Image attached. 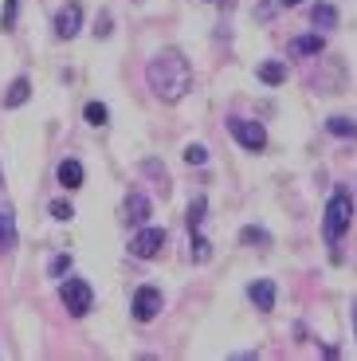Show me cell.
Returning a JSON list of instances; mask_svg holds the SVG:
<instances>
[{
	"label": "cell",
	"instance_id": "obj_2",
	"mask_svg": "<svg viewBox=\"0 0 357 361\" xmlns=\"http://www.w3.org/2000/svg\"><path fill=\"white\" fill-rule=\"evenodd\" d=\"M349 220H353V197L346 189H334L330 204H326V220H322V232L330 244H338L341 235L349 232Z\"/></svg>",
	"mask_w": 357,
	"mask_h": 361
},
{
	"label": "cell",
	"instance_id": "obj_6",
	"mask_svg": "<svg viewBox=\"0 0 357 361\" xmlns=\"http://www.w3.org/2000/svg\"><path fill=\"white\" fill-rule=\"evenodd\" d=\"M79 27H83V4L79 0H67V4L55 12V36L71 39V36H79Z\"/></svg>",
	"mask_w": 357,
	"mask_h": 361
},
{
	"label": "cell",
	"instance_id": "obj_24",
	"mask_svg": "<svg viewBox=\"0 0 357 361\" xmlns=\"http://www.w3.org/2000/svg\"><path fill=\"white\" fill-rule=\"evenodd\" d=\"M240 240L243 244H267V232H263V228H243Z\"/></svg>",
	"mask_w": 357,
	"mask_h": 361
},
{
	"label": "cell",
	"instance_id": "obj_8",
	"mask_svg": "<svg viewBox=\"0 0 357 361\" xmlns=\"http://www.w3.org/2000/svg\"><path fill=\"white\" fill-rule=\"evenodd\" d=\"M150 216H153L150 197H145V192H130V197H126V220H130V224H145Z\"/></svg>",
	"mask_w": 357,
	"mask_h": 361
},
{
	"label": "cell",
	"instance_id": "obj_10",
	"mask_svg": "<svg viewBox=\"0 0 357 361\" xmlns=\"http://www.w3.org/2000/svg\"><path fill=\"white\" fill-rule=\"evenodd\" d=\"M55 177H59V185H63V189H79L87 173H83V165L75 161V157H67V161H59V169H55Z\"/></svg>",
	"mask_w": 357,
	"mask_h": 361
},
{
	"label": "cell",
	"instance_id": "obj_11",
	"mask_svg": "<svg viewBox=\"0 0 357 361\" xmlns=\"http://www.w3.org/2000/svg\"><path fill=\"white\" fill-rule=\"evenodd\" d=\"M16 247V220L8 208H0V255H8Z\"/></svg>",
	"mask_w": 357,
	"mask_h": 361
},
{
	"label": "cell",
	"instance_id": "obj_5",
	"mask_svg": "<svg viewBox=\"0 0 357 361\" xmlns=\"http://www.w3.org/2000/svg\"><path fill=\"white\" fill-rule=\"evenodd\" d=\"M161 247H165V228H142L130 240V255H138V259H153Z\"/></svg>",
	"mask_w": 357,
	"mask_h": 361
},
{
	"label": "cell",
	"instance_id": "obj_25",
	"mask_svg": "<svg viewBox=\"0 0 357 361\" xmlns=\"http://www.w3.org/2000/svg\"><path fill=\"white\" fill-rule=\"evenodd\" d=\"M279 4H283V8H298V4H303V0H279Z\"/></svg>",
	"mask_w": 357,
	"mask_h": 361
},
{
	"label": "cell",
	"instance_id": "obj_16",
	"mask_svg": "<svg viewBox=\"0 0 357 361\" xmlns=\"http://www.w3.org/2000/svg\"><path fill=\"white\" fill-rule=\"evenodd\" d=\"M188 255H193V263H208V259H212V244H208L205 235H193V244H188Z\"/></svg>",
	"mask_w": 357,
	"mask_h": 361
},
{
	"label": "cell",
	"instance_id": "obj_13",
	"mask_svg": "<svg viewBox=\"0 0 357 361\" xmlns=\"http://www.w3.org/2000/svg\"><path fill=\"white\" fill-rule=\"evenodd\" d=\"M310 20H314V27H338V8L334 4H314Z\"/></svg>",
	"mask_w": 357,
	"mask_h": 361
},
{
	"label": "cell",
	"instance_id": "obj_23",
	"mask_svg": "<svg viewBox=\"0 0 357 361\" xmlns=\"http://www.w3.org/2000/svg\"><path fill=\"white\" fill-rule=\"evenodd\" d=\"M185 161L188 165H205L208 161V149H205V145H185Z\"/></svg>",
	"mask_w": 357,
	"mask_h": 361
},
{
	"label": "cell",
	"instance_id": "obj_12",
	"mask_svg": "<svg viewBox=\"0 0 357 361\" xmlns=\"http://www.w3.org/2000/svg\"><path fill=\"white\" fill-rule=\"evenodd\" d=\"M28 94H32V82L20 75V79H12V87H8V94H4V106L8 110H16V106H24L28 102Z\"/></svg>",
	"mask_w": 357,
	"mask_h": 361
},
{
	"label": "cell",
	"instance_id": "obj_1",
	"mask_svg": "<svg viewBox=\"0 0 357 361\" xmlns=\"http://www.w3.org/2000/svg\"><path fill=\"white\" fill-rule=\"evenodd\" d=\"M145 82H150V90L157 94L161 102H181L185 99V90L193 87V67H188V59L181 51L165 47V51H157L150 59V67H145Z\"/></svg>",
	"mask_w": 357,
	"mask_h": 361
},
{
	"label": "cell",
	"instance_id": "obj_7",
	"mask_svg": "<svg viewBox=\"0 0 357 361\" xmlns=\"http://www.w3.org/2000/svg\"><path fill=\"white\" fill-rule=\"evenodd\" d=\"M134 318L138 322H153L157 318V310H161V290L157 287H138L134 290Z\"/></svg>",
	"mask_w": 357,
	"mask_h": 361
},
{
	"label": "cell",
	"instance_id": "obj_4",
	"mask_svg": "<svg viewBox=\"0 0 357 361\" xmlns=\"http://www.w3.org/2000/svg\"><path fill=\"white\" fill-rule=\"evenodd\" d=\"M228 130H232V137L248 149V154H259V149H267V130L259 126V122H251V118H232L228 122Z\"/></svg>",
	"mask_w": 357,
	"mask_h": 361
},
{
	"label": "cell",
	"instance_id": "obj_3",
	"mask_svg": "<svg viewBox=\"0 0 357 361\" xmlns=\"http://www.w3.org/2000/svg\"><path fill=\"white\" fill-rule=\"evenodd\" d=\"M59 298H63V307H67L71 318H83L90 307H95V290H90V283H83V279H67L59 287Z\"/></svg>",
	"mask_w": 357,
	"mask_h": 361
},
{
	"label": "cell",
	"instance_id": "obj_26",
	"mask_svg": "<svg viewBox=\"0 0 357 361\" xmlns=\"http://www.w3.org/2000/svg\"><path fill=\"white\" fill-rule=\"evenodd\" d=\"M0 185H4V177H0Z\"/></svg>",
	"mask_w": 357,
	"mask_h": 361
},
{
	"label": "cell",
	"instance_id": "obj_15",
	"mask_svg": "<svg viewBox=\"0 0 357 361\" xmlns=\"http://www.w3.org/2000/svg\"><path fill=\"white\" fill-rule=\"evenodd\" d=\"M326 130H330V134H338V137H357V122L353 118H330V122H326Z\"/></svg>",
	"mask_w": 357,
	"mask_h": 361
},
{
	"label": "cell",
	"instance_id": "obj_22",
	"mask_svg": "<svg viewBox=\"0 0 357 361\" xmlns=\"http://www.w3.org/2000/svg\"><path fill=\"white\" fill-rule=\"evenodd\" d=\"M52 216H55V220H59V224H67V220H71V216H75V208H71V204H67V200H52Z\"/></svg>",
	"mask_w": 357,
	"mask_h": 361
},
{
	"label": "cell",
	"instance_id": "obj_14",
	"mask_svg": "<svg viewBox=\"0 0 357 361\" xmlns=\"http://www.w3.org/2000/svg\"><path fill=\"white\" fill-rule=\"evenodd\" d=\"M286 51L291 55H318L322 51V36H298V39H291Z\"/></svg>",
	"mask_w": 357,
	"mask_h": 361
},
{
	"label": "cell",
	"instance_id": "obj_17",
	"mask_svg": "<svg viewBox=\"0 0 357 361\" xmlns=\"http://www.w3.org/2000/svg\"><path fill=\"white\" fill-rule=\"evenodd\" d=\"M259 79L267 82V87H279V82L286 79V67L283 63H263V67H259Z\"/></svg>",
	"mask_w": 357,
	"mask_h": 361
},
{
	"label": "cell",
	"instance_id": "obj_9",
	"mask_svg": "<svg viewBox=\"0 0 357 361\" xmlns=\"http://www.w3.org/2000/svg\"><path fill=\"white\" fill-rule=\"evenodd\" d=\"M248 295H251V302H255V310H263V314L275 310V283L271 279H255L248 287Z\"/></svg>",
	"mask_w": 357,
	"mask_h": 361
},
{
	"label": "cell",
	"instance_id": "obj_20",
	"mask_svg": "<svg viewBox=\"0 0 357 361\" xmlns=\"http://www.w3.org/2000/svg\"><path fill=\"white\" fill-rule=\"evenodd\" d=\"M16 12H20V0H4V12H0V27H4V32L16 27Z\"/></svg>",
	"mask_w": 357,
	"mask_h": 361
},
{
	"label": "cell",
	"instance_id": "obj_19",
	"mask_svg": "<svg viewBox=\"0 0 357 361\" xmlns=\"http://www.w3.org/2000/svg\"><path fill=\"white\" fill-rule=\"evenodd\" d=\"M205 197H197V200H193V204H188V212H185V220H188V232H197V228H200V220H205Z\"/></svg>",
	"mask_w": 357,
	"mask_h": 361
},
{
	"label": "cell",
	"instance_id": "obj_18",
	"mask_svg": "<svg viewBox=\"0 0 357 361\" xmlns=\"http://www.w3.org/2000/svg\"><path fill=\"white\" fill-rule=\"evenodd\" d=\"M83 118H87L90 126H107V118H110V110L102 106V102H87V110H83Z\"/></svg>",
	"mask_w": 357,
	"mask_h": 361
},
{
	"label": "cell",
	"instance_id": "obj_21",
	"mask_svg": "<svg viewBox=\"0 0 357 361\" xmlns=\"http://www.w3.org/2000/svg\"><path fill=\"white\" fill-rule=\"evenodd\" d=\"M67 271H71V255H55V259L47 263V275H52V279H59Z\"/></svg>",
	"mask_w": 357,
	"mask_h": 361
}]
</instances>
